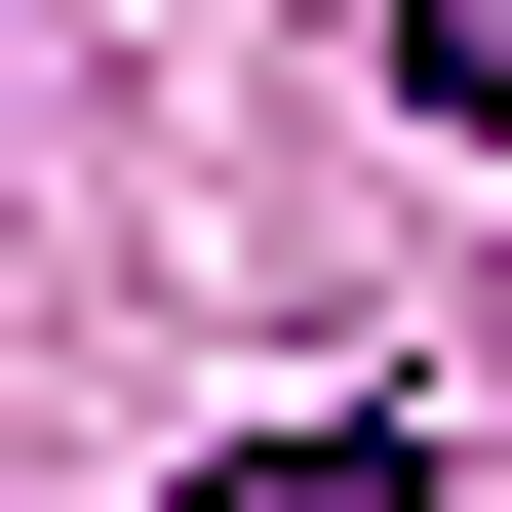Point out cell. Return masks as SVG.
<instances>
[{"instance_id": "obj_2", "label": "cell", "mask_w": 512, "mask_h": 512, "mask_svg": "<svg viewBox=\"0 0 512 512\" xmlns=\"http://www.w3.org/2000/svg\"><path fill=\"white\" fill-rule=\"evenodd\" d=\"M394 119H512V0H394Z\"/></svg>"}, {"instance_id": "obj_1", "label": "cell", "mask_w": 512, "mask_h": 512, "mask_svg": "<svg viewBox=\"0 0 512 512\" xmlns=\"http://www.w3.org/2000/svg\"><path fill=\"white\" fill-rule=\"evenodd\" d=\"M197 512H434V473H394V434H237Z\"/></svg>"}]
</instances>
